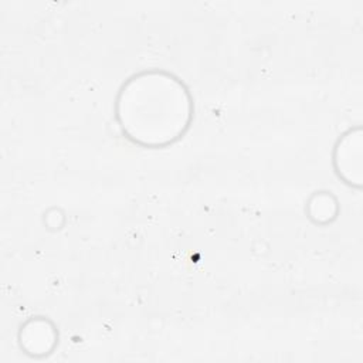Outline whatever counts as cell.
Returning a JSON list of instances; mask_svg holds the SVG:
<instances>
[{
	"mask_svg": "<svg viewBox=\"0 0 363 363\" xmlns=\"http://www.w3.org/2000/svg\"><path fill=\"white\" fill-rule=\"evenodd\" d=\"M193 98L184 82L163 69H145L121 86L115 115L133 143L157 149L177 142L190 128Z\"/></svg>",
	"mask_w": 363,
	"mask_h": 363,
	"instance_id": "6da1fadb",
	"label": "cell"
},
{
	"mask_svg": "<svg viewBox=\"0 0 363 363\" xmlns=\"http://www.w3.org/2000/svg\"><path fill=\"white\" fill-rule=\"evenodd\" d=\"M362 133L360 128L347 130L333 150V164L337 176L347 184L362 183Z\"/></svg>",
	"mask_w": 363,
	"mask_h": 363,
	"instance_id": "7a4b0ae2",
	"label": "cell"
},
{
	"mask_svg": "<svg viewBox=\"0 0 363 363\" xmlns=\"http://www.w3.org/2000/svg\"><path fill=\"white\" fill-rule=\"evenodd\" d=\"M18 343L30 356L48 354L58 343L57 328L44 316H33L20 326Z\"/></svg>",
	"mask_w": 363,
	"mask_h": 363,
	"instance_id": "3957f363",
	"label": "cell"
},
{
	"mask_svg": "<svg viewBox=\"0 0 363 363\" xmlns=\"http://www.w3.org/2000/svg\"><path fill=\"white\" fill-rule=\"evenodd\" d=\"M336 210L337 207L335 197L326 191L315 193L308 203L309 217L319 224H325L333 220L336 217Z\"/></svg>",
	"mask_w": 363,
	"mask_h": 363,
	"instance_id": "277c9868",
	"label": "cell"
}]
</instances>
